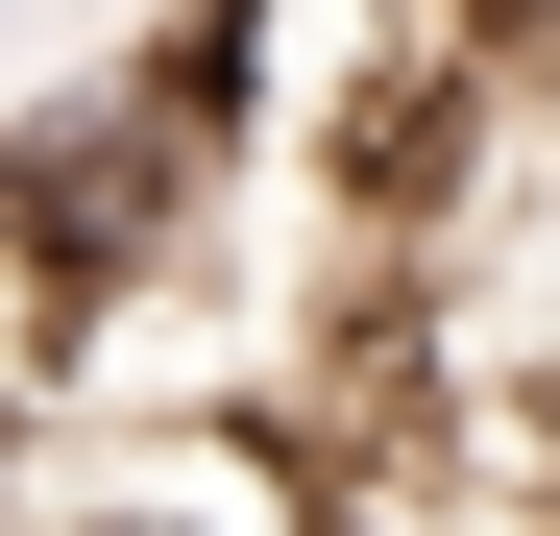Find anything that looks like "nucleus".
<instances>
[{"mask_svg": "<svg viewBox=\"0 0 560 536\" xmlns=\"http://www.w3.org/2000/svg\"><path fill=\"white\" fill-rule=\"evenodd\" d=\"M73 341H98V293L25 244V196H0V439H49V391H73Z\"/></svg>", "mask_w": 560, "mask_h": 536, "instance_id": "2", "label": "nucleus"}, {"mask_svg": "<svg viewBox=\"0 0 560 536\" xmlns=\"http://www.w3.org/2000/svg\"><path fill=\"white\" fill-rule=\"evenodd\" d=\"M0 25H25V0H0Z\"/></svg>", "mask_w": 560, "mask_h": 536, "instance_id": "3", "label": "nucleus"}, {"mask_svg": "<svg viewBox=\"0 0 560 536\" xmlns=\"http://www.w3.org/2000/svg\"><path fill=\"white\" fill-rule=\"evenodd\" d=\"M49 536H365V512H341L317 439L244 391V415H147V439H98V464L49 488Z\"/></svg>", "mask_w": 560, "mask_h": 536, "instance_id": "1", "label": "nucleus"}]
</instances>
